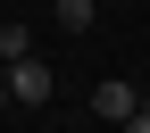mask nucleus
I'll list each match as a JSON object with an SVG mask.
<instances>
[{
  "label": "nucleus",
  "instance_id": "nucleus-3",
  "mask_svg": "<svg viewBox=\"0 0 150 133\" xmlns=\"http://www.w3.org/2000/svg\"><path fill=\"white\" fill-rule=\"evenodd\" d=\"M50 8H59V25H67V33H92V0H50Z\"/></svg>",
  "mask_w": 150,
  "mask_h": 133
},
{
  "label": "nucleus",
  "instance_id": "nucleus-2",
  "mask_svg": "<svg viewBox=\"0 0 150 133\" xmlns=\"http://www.w3.org/2000/svg\"><path fill=\"white\" fill-rule=\"evenodd\" d=\"M92 108H100L108 125H125V117H134L142 100H134V83H117V75H108V83H92Z\"/></svg>",
  "mask_w": 150,
  "mask_h": 133
},
{
  "label": "nucleus",
  "instance_id": "nucleus-1",
  "mask_svg": "<svg viewBox=\"0 0 150 133\" xmlns=\"http://www.w3.org/2000/svg\"><path fill=\"white\" fill-rule=\"evenodd\" d=\"M50 83H59V75H50L42 58H33V50H25V58H8V100H25V108H42V100H50Z\"/></svg>",
  "mask_w": 150,
  "mask_h": 133
},
{
  "label": "nucleus",
  "instance_id": "nucleus-4",
  "mask_svg": "<svg viewBox=\"0 0 150 133\" xmlns=\"http://www.w3.org/2000/svg\"><path fill=\"white\" fill-rule=\"evenodd\" d=\"M125 133H150V100H142V108H134V117H125Z\"/></svg>",
  "mask_w": 150,
  "mask_h": 133
},
{
  "label": "nucleus",
  "instance_id": "nucleus-5",
  "mask_svg": "<svg viewBox=\"0 0 150 133\" xmlns=\"http://www.w3.org/2000/svg\"><path fill=\"white\" fill-rule=\"evenodd\" d=\"M0 100H8V75H0Z\"/></svg>",
  "mask_w": 150,
  "mask_h": 133
}]
</instances>
